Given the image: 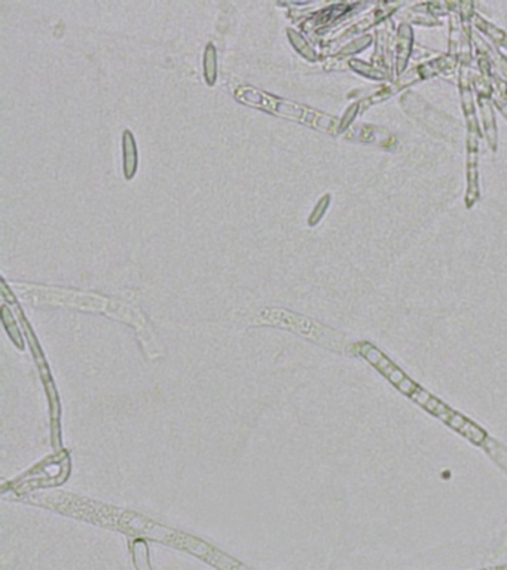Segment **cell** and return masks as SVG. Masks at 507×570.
Wrapping results in <instances>:
<instances>
[{"label":"cell","instance_id":"obj_6","mask_svg":"<svg viewBox=\"0 0 507 570\" xmlns=\"http://www.w3.org/2000/svg\"><path fill=\"white\" fill-rule=\"evenodd\" d=\"M327 198H325L323 201H320L318 202V205L316 206V210L313 211V214H311V217H309V220H308V223L311 224V226H314L318 220H320V217L321 215H323V213H325V210H326V206H327Z\"/></svg>","mask_w":507,"mask_h":570},{"label":"cell","instance_id":"obj_1","mask_svg":"<svg viewBox=\"0 0 507 570\" xmlns=\"http://www.w3.org/2000/svg\"><path fill=\"white\" fill-rule=\"evenodd\" d=\"M366 349L363 352V355L372 362V364L383 373L385 377L390 379V382L396 385L399 389H401L403 394L409 395L412 400H415L417 402H420L421 406H424L428 411L434 413L437 417L443 419L448 425H451L452 428L458 429L461 432V434L469 437L472 441H475L476 444H481L484 438L486 437L485 432L482 429H479L477 426H475L472 422L466 420L463 416L457 415L452 410L448 409L446 406H443L442 402H439L436 398H433L432 395H428L425 391H423L420 386H417L412 380H409L403 373L399 370L392 361H390L387 357H384L381 352L378 349H375L374 346L366 345Z\"/></svg>","mask_w":507,"mask_h":570},{"label":"cell","instance_id":"obj_4","mask_svg":"<svg viewBox=\"0 0 507 570\" xmlns=\"http://www.w3.org/2000/svg\"><path fill=\"white\" fill-rule=\"evenodd\" d=\"M202 73L209 86H213L218 81V51L213 43H207L202 55Z\"/></svg>","mask_w":507,"mask_h":570},{"label":"cell","instance_id":"obj_5","mask_svg":"<svg viewBox=\"0 0 507 570\" xmlns=\"http://www.w3.org/2000/svg\"><path fill=\"white\" fill-rule=\"evenodd\" d=\"M287 35H289V39H290V42H291V45L295 46V49L296 51L299 52V54H302L304 57H307V58H309V60H314V51L313 49H311V46L305 42V39L302 37L299 33H296L295 30H287Z\"/></svg>","mask_w":507,"mask_h":570},{"label":"cell","instance_id":"obj_3","mask_svg":"<svg viewBox=\"0 0 507 570\" xmlns=\"http://www.w3.org/2000/svg\"><path fill=\"white\" fill-rule=\"evenodd\" d=\"M139 165V153L137 143H135L134 134L130 130H125L122 134V170L125 180H133L137 173Z\"/></svg>","mask_w":507,"mask_h":570},{"label":"cell","instance_id":"obj_2","mask_svg":"<svg viewBox=\"0 0 507 570\" xmlns=\"http://www.w3.org/2000/svg\"><path fill=\"white\" fill-rule=\"evenodd\" d=\"M237 98L242 103L258 106L259 109L267 110L272 115L290 117V119L305 122L317 128H326V130H329L330 122H332V117L305 109V107L298 106L291 101L280 100V98L253 90V88H242L240 92H237Z\"/></svg>","mask_w":507,"mask_h":570}]
</instances>
